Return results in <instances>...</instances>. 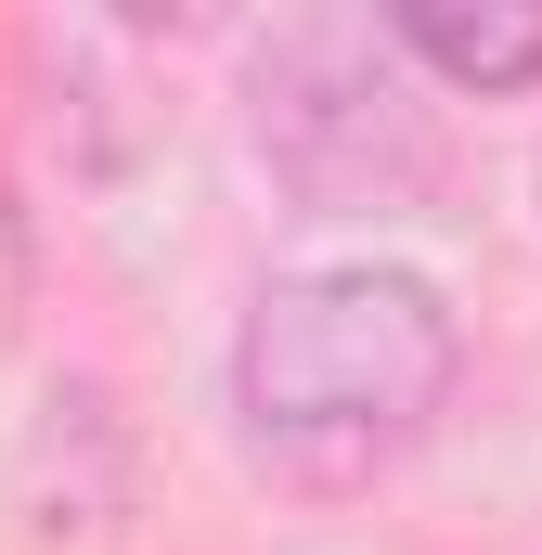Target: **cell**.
<instances>
[{"label":"cell","mask_w":542,"mask_h":555,"mask_svg":"<svg viewBox=\"0 0 542 555\" xmlns=\"http://www.w3.org/2000/svg\"><path fill=\"white\" fill-rule=\"evenodd\" d=\"M465 375V323L452 297L401 259H336V272H284L233 336V426L271 478L297 491H349L375 465H401L439 426Z\"/></svg>","instance_id":"cell-1"},{"label":"cell","mask_w":542,"mask_h":555,"mask_svg":"<svg viewBox=\"0 0 542 555\" xmlns=\"http://www.w3.org/2000/svg\"><path fill=\"white\" fill-rule=\"evenodd\" d=\"M388 26H271L246 65V130L297 207H413L439 194V117L388 65Z\"/></svg>","instance_id":"cell-2"},{"label":"cell","mask_w":542,"mask_h":555,"mask_svg":"<svg viewBox=\"0 0 542 555\" xmlns=\"http://www.w3.org/2000/svg\"><path fill=\"white\" fill-rule=\"evenodd\" d=\"M388 39L426 52L439 78H465V91H530L542 78V13L530 0H478V13H465V0H401Z\"/></svg>","instance_id":"cell-3"}]
</instances>
